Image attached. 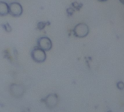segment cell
Segmentation results:
<instances>
[{"mask_svg":"<svg viewBox=\"0 0 124 112\" xmlns=\"http://www.w3.org/2000/svg\"><path fill=\"white\" fill-rule=\"evenodd\" d=\"M89 33V26L86 23H78L73 28V34L78 38L86 37Z\"/></svg>","mask_w":124,"mask_h":112,"instance_id":"1","label":"cell"},{"mask_svg":"<svg viewBox=\"0 0 124 112\" xmlns=\"http://www.w3.org/2000/svg\"><path fill=\"white\" fill-rule=\"evenodd\" d=\"M31 57L33 60L37 63H43L46 58V51L40 47H35L31 52Z\"/></svg>","mask_w":124,"mask_h":112,"instance_id":"2","label":"cell"},{"mask_svg":"<svg viewBox=\"0 0 124 112\" xmlns=\"http://www.w3.org/2000/svg\"><path fill=\"white\" fill-rule=\"evenodd\" d=\"M9 13L14 17H19L23 13V7L18 2H12L9 4Z\"/></svg>","mask_w":124,"mask_h":112,"instance_id":"3","label":"cell"},{"mask_svg":"<svg viewBox=\"0 0 124 112\" xmlns=\"http://www.w3.org/2000/svg\"><path fill=\"white\" fill-rule=\"evenodd\" d=\"M38 47L44 51H49L52 47V42L49 37L42 36L38 39Z\"/></svg>","mask_w":124,"mask_h":112,"instance_id":"4","label":"cell"},{"mask_svg":"<svg viewBox=\"0 0 124 112\" xmlns=\"http://www.w3.org/2000/svg\"><path fill=\"white\" fill-rule=\"evenodd\" d=\"M45 103H46V105L47 106V107H49L50 109L55 107L58 103V98H57V95H55V94L49 95L46 98Z\"/></svg>","mask_w":124,"mask_h":112,"instance_id":"5","label":"cell"},{"mask_svg":"<svg viewBox=\"0 0 124 112\" xmlns=\"http://www.w3.org/2000/svg\"><path fill=\"white\" fill-rule=\"evenodd\" d=\"M24 92L23 87L21 85H19L18 87V90H16V87L15 86V85H11V93H12V95L16 97V98H19L20 96L23 95Z\"/></svg>","mask_w":124,"mask_h":112,"instance_id":"6","label":"cell"},{"mask_svg":"<svg viewBox=\"0 0 124 112\" xmlns=\"http://www.w3.org/2000/svg\"><path fill=\"white\" fill-rule=\"evenodd\" d=\"M9 13V4L4 1H0V16H4Z\"/></svg>","mask_w":124,"mask_h":112,"instance_id":"7","label":"cell"},{"mask_svg":"<svg viewBox=\"0 0 124 112\" xmlns=\"http://www.w3.org/2000/svg\"><path fill=\"white\" fill-rule=\"evenodd\" d=\"M117 87L119 90H124V83L123 82H118L117 83Z\"/></svg>","mask_w":124,"mask_h":112,"instance_id":"8","label":"cell"},{"mask_svg":"<svg viewBox=\"0 0 124 112\" xmlns=\"http://www.w3.org/2000/svg\"><path fill=\"white\" fill-rule=\"evenodd\" d=\"M99 1H102V2H104V1H108V0H98Z\"/></svg>","mask_w":124,"mask_h":112,"instance_id":"9","label":"cell"},{"mask_svg":"<svg viewBox=\"0 0 124 112\" xmlns=\"http://www.w3.org/2000/svg\"><path fill=\"white\" fill-rule=\"evenodd\" d=\"M120 1H121L123 4H124V0H120Z\"/></svg>","mask_w":124,"mask_h":112,"instance_id":"10","label":"cell"}]
</instances>
